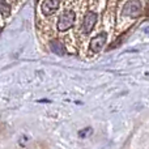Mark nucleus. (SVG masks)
I'll return each mask as SVG.
<instances>
[{"label": "nucleus", "mask_w": 149, "mask_h": 149, "mask_svg": "<svg viewBox=\"0 0 149 149\" xmlns=\"http://www.w3.org/2000/svg\"><path fill=\"white\" fill-rule=\"evenodd\" d=\"M10 12L9 4L7 3V0H0V13H1L4 17H7Z\"/></svg>", "instance_id": "nucleus-7"}, {"label": "nucleus", "mask_w": 149, "mask_h": 149, "mask_svg": "<svg viewBox=\"0 0 149 149\" xmlns=\"http://www.w3.org/2000/svg\"><path fill=\"white\" fill-rule=\"evenodd\" d=\"M62 0H43L41 5V10L45 16H51L58 10Z\"/></svg>", "instance_id": "nucleus-3"}, {"label": "nucleus", "mask_w": 149, "mask_h": 149, "mask_svg": "<svg viewBox=\"0 0 149 149\" xmlns=\"http://www.w3.org/2000/svg\"><path fill=\"white\" fill-rule=\"evenodd\" d=\"M50 47H51V51L55 52L56 55L63 56V55L65 54V49H64V46H63V43L60 41H56V39L51 41L50 42Z\"/></svg>", "instance_id": "nucleus-6"}, {"label": "nucleus", "mask_w": 149, "mask_h": 149, "mask_svg": "<svg viewBox=\"0 0 149 149\" xmlns=\"http://www.w3.org/2000/svg\"><path fill=\"white\" fill-rule=\"evenodd\" d=\"M143 10V5L140 1H137V0H132V1H128L126 5H124L123 8V15L128 16V17H137V16H140V13H141Z\"/></svg>", "instance_id": "nucleus-2"}, {"label": "nucleus", "mask_w": 149, "mask_h": 149, "mask_svg": "<svg viewBox=\"0 0 149 149\" xmlns=\"http://www.w3.org/2000/svg\"><path fill=\"white\" fill-rule=\"evenodd\" d=\"M92 134H93V128L92 127H86V128L81 130V131L79 132V136L81 137V139H86V137L92 136Z\"/></svg>", "instance_id": "nucleus-8"}, {"label": "nucleus", "mask_w": 149, "mask_h": 149, "mask_svg": "<svg viewBox=\"0 0 149 149\" xmlns=\"http://www.w3.org/2000/svg\"><path fill=\"white\" fill-rule=\"evenodd\" d=\"M95 22H97V13L88 12L84 17V21H82V31L85 34H89L95 26Z\"/></svg>", "instance_id": "nucleus-5"}, {"label": "nucleus", "mask_w": 149, "mask_h": 149, "mask_svg": "<svg viewBox=\"0 0 149 149\" xmlns=\"http://www.w3.org/2000/svg\"><path fill=\"white\" fill-rule=\"evenodd\" d=\"M74 20H76V15H74L73 10H64L60 15L59 20H58V29L60 31L68 30V29H71L73 26Z\"/></svg>", "instance_id": "nucleus-1"}, {"label": "nucleus", "mask_w": 149, "mask_h": 149, "mask_svg": "<svg viewBox=\"0 0 149 149\" xmlns=\"http://www.w3.org/2000/svg\"><path fill=\"white\" fill-rule=\"evenodd\" d=\"M106 39H107V34H106L105 31L97 34V36L90 41V46H89L90 50H92L93 52L101 51V50L103 49V46H105V43H106Z\"/></svg>", "instance_id": "nucleus-4"}]
</instances>
